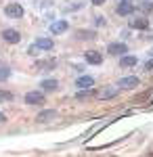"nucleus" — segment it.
Wrapping results in <instances>:
<instances>
[{
	"mask_svg": "<svg viewBox=\"0 0 153 157\" xmlns=\"http://www.w3.org/2000/svg\"><path fill=\"white\" fill-rule=\"evenodd\" d=\"M53 46H55V42H53V38H38L34 44L27 48V52L34 57V55H38L40 50H53Z\"/></svg>",
	"mask_w": 153,
	"mask_h": 157,
	"instance_id": "1",
	"label": "nucleus"
},
{
	"mask_svg": "<svg viewBox=\"0 0 153 157\" xmlns=\"http://www.w3.org/2000/svg\"><path fill=\"white\" fill-rule=\"evenodd\" d=\"M4 15H6L9 19H21L25 15V11H23V6H21L19 2H9V4L4 6Z\"/></svg>",
	"mask_w": 153,
	"mask_h": 157,
	"instance_id": "2",
	"label": "nucleus"
},
{
	"mask_svg": "<svg viewBox=\"0 0 153 157\" xmlns=\"http://www.w3.org/2000/svg\"><path fill=\"white\" fill-rule=\"evenodd\" d=\"M2 40L4 42H9V44H19L21 42V34L17 32V29H13V27H6V29H2Z\"/></svg>",
	"mask_w": 153,
	"mask_h": 157,
	"instance_id": "3",
	"label": "nucleus"
},
{
	"mask_svg": "<svg viewBox=\"0 0 153 157\" xmlns=\"http://www.w3.org/2000/svg\"><path fill=\"white\" fill-rule=\"evenodd\" d=\"M25 103L27 105H42L44 103V92L42 90H29V92H25Z\"/></svg>",
	"mask_w": 153,
	"mask_h": 157,
	"instance_id": "4",
	"label": "nucleus"
},
{
	"mask_svg": "<svg viewBox=\"0 0 153 157\" xmlns=\"http://www.w3.org/2000/svg\"><path fill=\"white\" fill-rule=\"evenodd\" d=\"M107 52L113 55V57H124V55L128 52V46H126L124 42H111V44L107 46Z\"/></svg>",
	"mask_w": 153,
	"mask_h": 157,
	"instance_id": "5",
	"label": "nucleus"
},
{
	"mask_svg": "<svg viewBox=\"0 0 153 157\" xmlns=\"http://www.w3.org/2000/svg\"><path fill=\"white\" fill-rule=\"evenodd\" d=\"M57 67V59H40L34 63V71H46V69H55Z\"/></svg>",
	"mask_w": 153,
	"mask_h": 157,
	"instance_id": "6",
	"label": "nucleus"
},
{
	"mask_svg": "<svg viewBox=\"0 0 153 157\" xmlns=\"http://www.w3.org/2000/svg\"><path fill=\"white\" fill-rule=\"evenodd\" d=\"M84 61L90 63V65H101L103 63V55L99 50H86L84 52Z\"/></svg>",
	"mask_w": 153,
	"mask_h": 157,
	"instance_id": "7",
	"label": "nucleus"
},
{
	"mask_svg": "<svg viewBox=\"0 0 153 157\" xmlns=\"http://www.w3.org/2000/svg\"><path fill=\"white\" fill-rule=\"evenodd\" d=\"M141 84V80L136 78V75H128V78H120L118 80V88H134V86Z\"/></svg>",
	"mask_w": 153,
	"mask_h": 157,
	"instance_id": "8",
	"label": "nucleus"
},
{
	"mask_svg": "<svg viewBox=\"0 0 153 157\" xmlns=\"http://www.w3.org/2000/svg\"><path fill=\"white\" fill-rule=\"evenodd\" d=\"M76 86H78L80 90H90L94 86V78L92 75H80V78L76 80Z\"/></svg>",
	"mask_w": 153,
	"mask_h": 157,
	"instance_id": "9",
	"label": "nucleus"
},
{
	"mask_svg": "<svg viewBox=\"0 0 153 157\" xmlns=\"http://www.w3.org/2000/svg\"><path fill=\"white\" fill-rule=\"evenodd\" d=\"M67 27H69V23H67L65 19H59V21L50 23V34H53V36H59L63 32H67Z\"/></svg>",
	"mask_w": 153,
	"mask_h": 157,
	"instance_id": "10",
	"label": "nucleus"
},
{
	"mask_svg": "<svg viewBox=\"0 0 153 157\" xmlns=\"http://www.w3.org/2000/svg\"><path fill=\"white\" fill-rule=\"evenodd\" d=\"M116 13H118V15H122V17L132 15V13H134V2H120L118 9H116Z\"/></svg>",
	"mask_w": 153,
	"mask_h": 157,
	"instance_id": "11",
	"label": "nucleus"
},
{
	"mask_svg": "<svg viewBox=\"0 0 153 157\" xmlns=\"http://www.w3.org/2000/svg\"><path fill=\"white\" fill-rule=\"evenodd\" d=\"M57 86H59V82H57L55 78H48V80H42V82H40L42 92H55V90H57Z\"/></svg>",
	"mask_w": 153,
	"mask_h": 157,
	"instance_id": "12",
	"label": "nucleus"
},
{
	"mask_svg": "<svg viewBox=\"0 0 153 157\" xmlns=\"http://www.w3.org/2000/svg\"><path fill=\"white\" fill-rule=\"evenodd\" d=\"M116 94H118V88H116V86H109V88H103V90H99V92H96V97L101 98V101L111 98V97H116Z\"/></svg>",
	"mask_w": 153,
	"mask_h": 157,
	"instance_id": "13",
	"label": "nucleus"
},
{
	"mask_svg": "<svg viewBox=\"0 0 153 157\" xmlns=\"http://www.w3.org/2000/svg\"><path fill=\"white\" fill-rule=\"evenodd\" d=\"M55 117H57V111H55V109H46V111L38 113L36 120L40 121V124H44V121H50V120H55Z\"/></svg>",
	"mask_w": 153,
	"mask_h": 157,
	"instance_id": "14",
	"label": "nucleus"
},
{
	"mask_svg": "<svg viewBox=\"0 0 153 157\" xmlns=\"http://www.w3.org/2000/svg\"><path fill=\"white\" fill-rule=\"evenodd\" d=\"M136 63H139L136 57H132V55H124V57L120 59V67H122V69H126V67H134Z\"/></svg>",
	"mask_w": 153,
	"mask_h": 157,
	"instance_id": "15",
	"label": "nucleus"
},
{
	"mask_svg": "<svg viewBox=\"0 0 153 157\" xmlns=\"http://www.w3.org/2000/svg\"><path fill=\"white\" fill-rule=\"evenodd\" d=\"M130 27L132 29H147L149 27V21L143 19V17H136V19H130Z\"/></svg>",
	"mask_w": 153,
	"mask_h": 157,
	"instance_id": "16",
	"label": "nucleus"
},
{
	"mask_svg": "<svg viewBox=\"0 0 153 157\" xmlns=\"http://www.w3.org/2000/svg\"><path fill=\"white\" fill-rule=\"evenodd\" d=\"M11 78V69L6 67V65H0V82H4V80H9Z\"/></svg>",
	"mask_w": 153,
	"mask_h": 157,
	"instance_id": "17",
	"label": "nucleus"
},
{
	"mask_svg": "<svg viewBox=\"0 0 153 157\" xmlns=\"http://www.w3.org/2000/svg\"><path fill=\"white\" fill-rule=\"evenodd\" d=\"M13 98H15V94H13V92H9V90H0V101H4V103H11Z\"/></svg>",
	"mask_w": 153,
	"mask_h": 157,
	"instance_id": "18",
	"label": "nucleus"
},
{
	"mask_svg": "<svg viewBox=\"0 0 153 157\" xmlns=\"http://www.w3.org/2000/svg\"><path fill=\"white\" fill-rule=\"evenodd\" d=\"M78 36H80V38H92L94 34H92V32H78Z\"/></svg>",
	"mask_w": 153,
	"mask_h": 157,
	"instance_id": "19",
	"label": "nucleus"
},
{
	"mask_svg": "<svg viewBox=\"0 0 153 157\" xmlns=\"http://www.w3.org/2000/svg\"><path fill=\"white\" fill-rule=\"evenodd\" d=\"M145 69H153V59H149L147 63H145Z\"/></svg>",
	"mask_w": 153,
	"mask_h": 157,
	"instance_id": "20",
	"label": "nucleus"
},
{
	"mask_svg": "<svg viewBox=\"0 0 153 157\" xmlns=\"http://www.w3.org/2000/svg\"><path fill=\"white\" fill-rule=\"evenodd\" d=\"M90 2H92V4H96V6H101V4H105L107 0H90Z\"/></svg>",
	"mask_w": 153,
	"mask_h": 157,
	"instance_id": "21",
	"label": "nucleus"
},
{
	"mask_svg": "<svg viewBox=\"0 0 153 157\" xmlns=\"http://www.w3.org/2000/svg\"><path fill=\"white\" fill-rule=\"evenodd\" d=\"M2 121H6V115H4V113H0V124H2Z\"/></svg>",
	"mask_w": 153,
	"mask_h": 157,
	"instance_id": "22",
	"label": "nucleus"
},
{
	"mask_svg": "<svg viewBox=\"0 0 153 157\" xmlns=\"http://www.w3.org/2000/svg\"><path fill=\"white\" fill-rule=\"evenodd\" d=\"M120 2H132V0H120Z\"/></svg>",
	"mask_w": 153,
	"mask_h": 157,
	"instance_id": "23",
	"label": "nucleus"
}]
</instances>
